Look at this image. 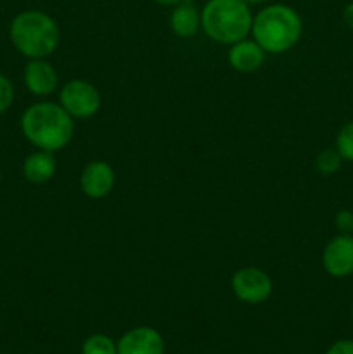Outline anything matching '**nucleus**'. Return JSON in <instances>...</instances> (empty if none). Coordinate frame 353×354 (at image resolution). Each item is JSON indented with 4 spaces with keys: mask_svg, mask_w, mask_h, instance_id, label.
Returning <instances> with one entry per match:
<instances>
[{
    "mask_svg": "<svg viewBox=\"0 0 353 354\" xmlns=\"http://www.w3.org/2000/svg\"><path fill=\"white\" fill-rule=\"evenodd\" d=\"M21 131L37 149L55 152L71 142L75 123L61 104L44 100L31 104L24 111L21 116Z\"/></svg>",
    "mask_w": 353,
    "mask_h": 354,
    "instance_id": "f257e3e1",
    "label": "nucleus"
},
{
    "mask_svg": "<svg viewBox=\"0 0 353 354\" xmlns=\"http://www.w3.org/2000/svg\"><path fill=\"white\" fill-rule=\"evenodd\" d=\"M251 33L263 50L269 54H282L300 41L303 21L291 6L272 3L253 16Z\"/></svg>",
    "mask_w": 353,
    "mask_h": 354,
    "instance_id": "f03ea898",
    "label": "nucleus"
},
{
    "mask_svg": "<svg viewBox=\"0 0 353 354\" xmlns=\"http://www.w3.org/2000/svg\"><path fill=\"white\" fill-rule=\"evenodd\" d=\"M9 38L14 48L28 59H45L57 48L61 30L52 16L44 10L28 9L10 21Z\"/></svg>",
    "mask_w": 353,
    "mask_h": 354,
    "instance_id": "7ed1b4c3",
    "label": "nucleus"
},
{
    "mask_svg": "<svg viewBox=\"0 0 353 354\" xmlns=\"http://www.w3.org/2000/svg\"><path fill=\"white\" fill-rule=\"evenodd\" d=\"M253 14L246 0H208L201 10V28L213 41L232 45L251 33Z\"/></svg>",
    "mask_w": 353,
    "mask_h": 354,
    "instance_id": "20e7f679",
    "label": "nucleus"
},
{
    "mask_svg": "<svg viewBox=\"0 0 353 354\" xmlns=\"http://www.w3.org/2000/svg\"><path fill=\"white\" fill-rule=\"evenodd\" d=\"M59 104L71 118H92L100 109V93L87 80H69L59 93Z\"/></svg>",
    "mask_w": 353,
    "mask_h": 354,
    "instance_id": "39448f33",
    "label": "nucleus"
},
{
    "mask_svg": "<svg viewBox=\"0 0 353 354\" xmlns=\"http://www.w3.org/2000/svg\"><path fill=\"white\" fill-rule=\"evenodd\" d=\"M232 292L239 301L248 304H262L272 296L273 283L269 273L255 266L237 270L230 280Z\"/></svg>",
    "mask_w": 353,
    "mask_h": 354,
    "instance_id": "423d86ee",
    "label": "nucleus"
},
{
    "mask_svg": "<svg viewBox=\"0 0 353 354\" xmlns=\"http://www.w3.org/2000/svg\"><path fill=\"white\" fill-rule=\"evenodd\" d=\"M322 266L334 279H346L353 273V235L339 234L325 244Z\"/></svg>",
    "mask_w": 353,
    "mask_h": 354,
    "instance_id": "0eeeda50",
    "label": "nucleus"
},
{
    "mask_svg": "<svg viewBox=\"0 0 353 354\" xmlns=\"http://www.w3.org/2000/svg\"><path fill=\"white\" fill-rule=\"evenodd\" d=\"M114 169L106 161H90L80 175V187L90 199H104L114 187Z\"/></svg>",
    "mask_w": 353,
    "mask_h": 354,
    "instance_id": "6e6552de",
    "label": "nucleus"
},
{
    "mask_svg": "<svg viewBox=\"0 0 353 354\" xmlns=\"http://www.w3.org/2000/svg\"><path fill=\"white\" fill-rule=\"evenodd\" d=\"M118 354H165L163 335L152 327H135L116 342Z\"/></svg>",
    "mask_w": 353,
    "mask_h": 354,
    "instance_id": "1a4fd4ad",
    "label": "nucleus"
},
{
    "mask_svg": "<svg viewBox=\"0 0 353 354\" xmlns=\"http://www.w3.org/2000/svg\"><path fill=\"white\" fill-rule=\"evenodd\" d=\"M23 80L26 88L37 97H47L57 88V73L45 59H30L24 66Z\"/></svg>",
    "mask_w": 353,
    "mask_h": 354,
    "instance_id": "9d476101",
    "label": "nucleus"
},
{
    "mask_svg": "<svg viewBox=\"0 0 353 354\" xmlns=\"http://www.w3.org/2000/svg\"><path fill=\"white\" fill-rule=\"evenodd\" d=\"M266 52L255 40H241L232 44L228 50V64L239 73H253L265 62Z\"/></svg>",
    "mask_w": 353,
    "mask_h": 354,
    "instance_id": "9b49d317",
    "label": "nucleus"
},
{
    "mask_svg": "<svg viewBox=\"0 0 353 354\" xmlns=\"http://www.w3.org/2000/svg\"><path fill=\"white\" fill-rule=\"evenodd\" d=\"M57 169V162H55L54 152L48 151H38L31 152L23 162V175L30 183L40 185V183H47L52 180Z\"/></svg>",
    "mask_w": 353,
    "mask_h": 354,
    "instance_id": "f8f14e48",
    "label": "nucleus"
},
{
    "mask_svg": "<svg viewBox=\"0 0 353 354\" xmlns=\"http://www.w3.org/2000/svg\"><path fill=\"white\" fill-rule=\"evenodd\" d=\"M170 28L180 38H189L197 33L201 28V12L190 2L176 3L170 14Z\"/></svg>",
    "mask_w": 353,
    "mask_h": 354,
    "instance_id": "ddd939ff",
    "label": "nucleus"
},
{
    "mask_svg": "<svg viewBox=\"0 0 353 354\" xmlns=\"http://www.w3.org/2000/svg\"><path fill=\"white\" fill-rule=\"evenodd\" d=\"M82 354H118V346L107 335L93 334L83 342Z\"/></svg>",
    "mask_w": 353,
    "mask_h": 354,
    "instance_id": "4468645a",
    "label": "nucleus"
},
{
    "mask_svg": "<svg viewBox=\"0 0 353 354\" xmlns=\"http://www.w3.org/2000/svg\"><path fill=\"white\" fill-rule=\"evenodd\" d=\"M341 162L343 158L339 156V152L336 151V149H325V151H322L320 154L315 158V168H317V171L320 173V175L331 176L334 175L336 171H339Z\"/></svg>",
    "mask_w": 353,
    "mask_h": 354,
    "instance_id": "2eb2a0df",
    "label": "nucleus"
},
{
    "mask_svg": "<svg viewBox=\"0 0 353 354\" xmlns=\"http://www.w3.org/2000/svg\"><path fill=\"white\" fill-rule=\"evenodd\" d=\"M336 151L339 152L343 161L353 162V121L346 123L339 130L338 137H336Z\"/></svg>",
    "mask_w": 353,
    "mask_h": 354,
    "instance_id": "dca6fc26",
    "label": "nucleus"
},
{
    "mask_svg": "<svg viewBox=\"0 0 353 354\" xmlns=\"http://www.w3.org/2000/svg\"><path fill=\"white\" fill-rule=\"evenodd\" d=\"M14 102V85L6 75L0 73V114L9 111Z\"/></svg>",
    "mask_w": 353,
    "mask_h": 354,
    "instance_id": "f3484780",
    "label": "nucleus"
},
{
    "mask_svg": "<svg viewBox=\"0 0 353 354\" xmlns=\"http://www.w3.org/2000/svg\"><path fill=\"white\" fill-rule=\"evenodd\" d=\"M336 228L339 234H352L353 232V213L350 209H341L336 214Z\"/></svg>",
    "mask_w": 353,
    "mask_h": 354,
    "instance_id": "a211bd4d",
    "label": "nucleus"
},
{
    "mask_svg": "<svg viewBox=\"0 0 353 354\" xmlns=\"http://www.w3.org/2000/svg\"><path fill=\"white\" fill-rule=\"evenodd\" d=\"M325 354H353V341L334 342Z\"/></svg>",
    "mask_w": 353,
    "mask_h": 354,
    "instance_id": "6ab92c4d",
    "label": "nucleus"
},
{
    "mask_svg": "<svg viewBox=\"0 0 353 354\" xmlns=\"http://www.w3.org/2000/svg\"><path fill=\"white\" fill-rule=\"evenodd\" d=\"M343 21H345L350 30H353V2H350L343 10Z\"/></svg>",
    "mask_w": 353,
    "mask_h": 354,
    "instance_id": "aec40b11",
    "label": "nucleus"
},
{
    "mask_svg": "<svg viewBox=\"0 0 353 354\" xmlns=\"http://www.w3.org/2000/svg\"><path fill=\"white\" fill-rule=\"evenodd\" d=\"M156 3H161V6H170V7H175L176 3L183 2V0H154Z\"/></svg>",
    "mask_w": 353,
    "mask_h": 354,
    "instance_id": "412c9836",
    "label": "nucleus"
},
{
    "mask_svg": "<svg viewBox=\"0 0 353 354\" xmlns=\"http://www.w3.org/2000/svg\"><path fill=\"white\" fill-rule=\"evenodd\" d=\"M246 2L248 3H263V2H266V0H246Z\"/></svg>",
    "mask_w": 353,
    "mask_h": 354,
    "instance_id": "4be33fe9",
    "label": "nucleus"
},
{
    "mask_svg": "<svg viewBox=\"0 0 353 354\" xmlns=\"http://www.w3.org/2000/svg\"><path fill=\"white\" fill-rule=\"evenodd\" d=\"M0 182H2V169H0Z\"/></svg>",
    "mask_w": 353,
    "mask_h": 354,
    "instance_id": "5701e85b",
    "label": "nucleus"
},
{
    "mask_svg": "<svg viewBox=\"0 0 353 354\" xmlns=\"http://www.w3.org/2000/svg\"><path fill=\"white\" fill-rule=\"evenodd\" d=\"M352 315H353V306H352Z\"/></svg>",
    "mask_w": 353,
    "mask_h": 354,
    "instance_id": "b1692460",
    "label": "nucleus"
}]
</instances>
